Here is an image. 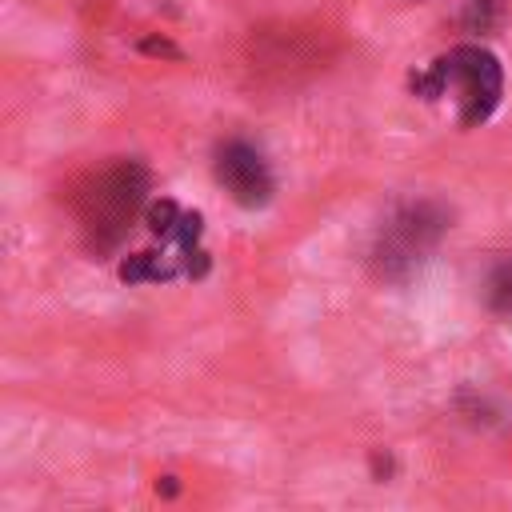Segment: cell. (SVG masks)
Wrapping results in <instances>:
<instances>
[{"label": "cell", "mask_w": 512, "mask_h": 512, "mask_svg": "<svg viewBox=\"0 0 512 512\" xmlns=\"http://www.w3.org/2000/svg\"><path fill=\"white\" fill-rule=\"evenodd\" d=\"M412 92L424 96V100H436V96L452 92L456 120L464 128H472V124H484L496 112L500 92H504V72H500L496 56L488 48L460 44V48L436 56L428 64V72L412 76Z\"/></svg>", "instance_id": "1"}, {"label": "cell", "mask_w": 512, "mask_h": 512, "mask_svg": "<svg viewBox=\"0 0 512 512\" xmlns=\"http://www.w3.org/2000/svg\"><path fill=\"white\" fill-rule=\"evenodd\" d=\"M144 192H148V172L132 160H120L92 180V188L80 196V220L96 248H108L124 236Z\"/></svg>", "instance_id": "2"}, {"label": "cell", "mask_w": 512, "mask_h": 512, "mask_svg": "<svg viewBox=\"0 0 512 512\" xmlns=\"http://www.w3.org/2000/svg\"><path fill=\"white\" fill-rule=\"evenodd\" d=\"M216 176H220V184L232 192V200L244 204V208H260V204H268V196H272L268 164H264V156H260L256 148H248L244 140H232V144L220 148V156H216Z\"/></svg>", "instance_id": "3"}, {"label": "cell", "mask_w": 512, "mask_h": 512, "mask_svg": "<svg viewBox=\"0 0 512 512\" xmlns=\"http://www.w3.org/2000/svg\"><path fill=\"white\" fill-rule=\"evenodd\" d=\"M180 216H184V212H180V208H176L172 200H156V204L148 208V228H152V232H156L160 240H168V236L176 232Z\"/></svg>", "instance_id": "4"}, {"label": "cell", "mask_w": 512, "mask_h": 512, "mask_svg": "<svg viewBox=\"0 0 512 512\" xmlns=\"http://www.w3.org/2000/svg\"><path fill=\"white\" fill-rule=\"evenodd\" d=\"M488 300H492V308H500V312L512 308V264H504V268L492 276V292H488Z\"/></svg>", "instance_id": "5"}, {"label": "cell", "mask_w": 512, "mask_h": 512, "mask_svg": "<svg viewBox=\"0 0 512 512\" xmlns=\"http://www.w3.org/2000/svg\"><path fill=\"white\" fill-rule=\"evenodd\" d=\"M140 48H144V52H160V56H180V52H176L168 40H144Z\"/></svg>", "instance_id": "6"}, {"label": "cell", "mask_w": 512, "mask_h": 512, "mask_svg": "<svg viewBox=\"0 0 512 512\" xmlns=\"http://www.w3.org/2000/svg\"><path fill=\"white\" fill-rule=\"evenodd\" d=\"M156 488H164V496H172V492H176V480H172V476H164V484H156Z\"/></svg>", "instance_id": "7"}]
</instances>
